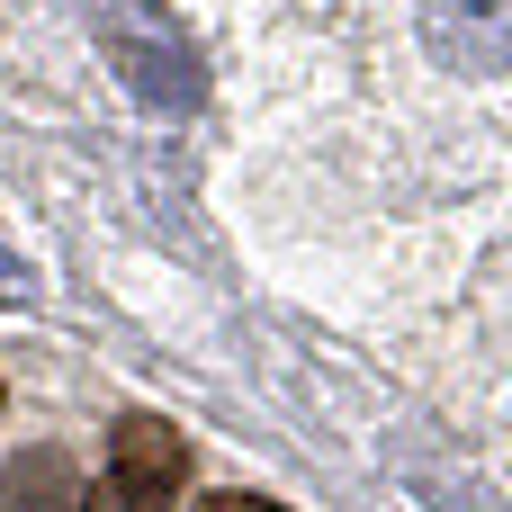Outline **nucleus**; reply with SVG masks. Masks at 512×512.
<instances>
[{
  "label": "nucleus",
  "mask_w": 512,
  "mask_h": 512,
  "mask_svg": "<svg viewBox=\"0 0 512 512\" xmlns=\"http://www.w3.org/2000/svg\"><path fill=\"white\" fill-rule=\"evenodd\" d=\"M99 45H108L117 81H126L144 108L189 117V108L207 99V54L189 45V27H180L171 9H153V0H108V9H99Z\"/></svg>",
  "instance_id": "1"
},
{
  "label": "nucleus",
  "mask_w": 512,
  "mask_h": 512,
  "mask_svg": "<svg viewBox=\"0 0 512 512\" xmlns=\"http://www.w3.org/2000/svg\"><path fill=\"white\" fill-rule=\"evenodd\" d=\"M180 477H189V441L171 423H153V414H126L108 432V468L81 495V512H171Z\"/></svg>",
  "instance_id": "2"
},
{
  "label": "nucleus",
  "mask_w": 512,
  "mask_h": 512,
  "mask_svg": "<svg viewBox=\"0 0 512 512\" xmlns=\"http://www.w3.org/2000/svg\"><path fill=\"white\" fill-rule=\"evenodd\" d=\"M423 45L450 72H504L512 63V0H423Z\"/></svg>",
  "instance_id": "3"
},
{
  "label": "nucleus",
  "mask_w": 512,
  "mask_h": 512,
  "mask_svg": "<svg viewBox=\"0 0 512 512\" xmlns=\"http://www.w3.org/2000/svg\"><path fill=\"white\" fill-rule=\"evenodd\" d=\"M63 459L54 450H36V459H9L0 468V512H27V504H63Z\"/></svg>",
  "instance_id": "4"
},
{
  "label": "nucleus",
  "mask_w": 512,
  "mask_h": 512,
  "mask_svg": "<svg viewBox=\"0 0 512 512\" xmlns=\"http://www.w3.org/2000/svg\"><path fill=\"white\" fill-rule=\"evenodd\" d=\"M414 495H423V512H504L486 486H477V477H423Z\"/></svg>",
  "instance_id": "5"
},
{
  "label": "nucleus",
  "mask_w": 512,
  "mask_h": 512,
  "mask_svg": "<svg viewBox=\"0 0 512 512\" xmlns=\"http://www.w3.org/2000/svg\"><path fill=\"white\" fill-rule=\"evenodd\" d=\"M0 306H27V270H18L9 252H0Z\"/></svg>",
  "instance_id": "6"
},
{
  "label": "nucleus",
  "mask_w": 512,
  "mask_h": 512,
  "mask_svg": "<svg viewBox=\"0 0 512 512\" xmlns=\"http://www.w3.org/2000/svg\"><path fill=\"white\" fill-rule=\"evenodd\" d=\"M198 512H279V504H261V495H207Z\"/></svg>",
  "instance_id": "7"
}]
</instances>
